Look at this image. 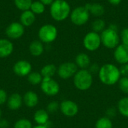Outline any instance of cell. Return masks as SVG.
<instances>
[{
    "label": "cell",
    "instance_id": "obj_31",
    "mask_svg": "<svg viewBox=\"0 0 128 128\" xmlns=\"http://www.w3.org/2000/svg\"><path fill=\"white\" fill-rule=\"evenodd\" d=\"M60 104L57 101H51L46 106V111L49 113H55L59 110Z\"/></svg>",
    "mask_w": 128,
    "mask_h": 128
},
{
    "label": "cell",
    "instance_id": "obj_12",
    "mask_svg": "<svg viewBox=\"0 0 128 128\" xmlns=\"http://www.w3.org/2000/svg\"><path fill=\"white\" fill-rule=\"evenodd\" d=\"M32 64L26 60L17 61L13 67L14 73L19 76H27L32 72Z\"/></svg>",
    "mask_w": 128,
    "mask_h": 128
},
{
    "label": "cell",
    "instance_id": "obj_9",
    "mask_svg": "<svg viewBox=\"0 0 128 128\" xmlns=\"http://www.w3.org/2000/svg\"><path fill=\"white\" fill-rule=\"evenodd\" d=\"M40 89L47 96H56L59 93L60 86L53 78H44L40 83Z\"/></svg>",
    "mask_w": 128,
    "mask_h": 128
},
{
    "label": "cell",
    "instance_id": "obj_36",
    "mask_svg": "<svg viewBox=\"0 0 128 128\" xmlns=\"http://www.w3.org/2000/svg\"><path fill=\"white\" fill-rule=\"evenodd\" d=\"M119 70H120L122 76H128V63L124 64H122Z\"/></svg>",
    "mask_w": 128,
    "mask_h": 128
},
{
    "label": "cell",
    "instance_id": "obj_13",
    "mask_svg": "<svg viewBox=\"0 0 128 128\" xmlns=\"http://www.w3.org/2000/svg\"><path fill=\"white\" fill-rule=\"evenodd\" d=\"M114 59L120 64H124L128 63V46L123 44H120L117 47L114 49L113 52Z\"/></svg>",
    "mask_w": 128,
    "mask_h": 128
},
{
    "label": "cell",
    "instance_id": "obj_14",
    "mask_svg": "<svg viewBox=\"0 0 128 128\" xmlns=\"http://www.w3.org/2000/svg\"><path fill=\"white\" fill-rule=\"evenodd\" d=\"M14 51L13 43L5 38L0 39V58H4L10 56Z\"/></svg>",
    "mask_w": 128,
    "mask_h": 128
},
{
    "label": "cell",
    "instance_id": "obj_37",
    "mask_svg": "<svg viewBox=\"0 0 128 128\" xmlns=\"http://www.w3.org/2000/svg\"><path fill=\"white\" fill-rule=\"evenodd\" d=\"M9 127V123L7 120H0V128H8Z\"/></svg>",
    "mask_w": 128,
    "mask_h": 128
},
{
    "label": "cell",
    "instance_id": "obj_7",
    "mask_svg": "<svg viewBox=\"0 0 128 128\" xmlns=\"http://www.w3.org/2000/svg\"><path fill=\"white\" fill-rule=\"evenodd\" d=\"M82 44L84 48L89 52L98 50L102 45L100 34L93 31L88 32L83 38Z\"/></svg>",
    "mask_w": 128,
    "mask_h": 128
},
{
    "label": "cell",
    "instance_id": "obj_8",
    "mask_svg": "<svg viewBox=\"0 0 128 128\" xmlns=\"http://www.w3.org/2000/svg\"><path fill=\"white\" fill-rule=\"evenodd\" d=\"M79 68H77L75 62H66L61 64L57 68V74L58 76L62 80H68L76 74Z\"/></svg>",
    "mask_w": 128,
    "mask_h": 128
},
{
    "label": "cell",
    "instance_id": "obj_33",
    "mask_svg": "<svg viewBox=\"0 0 128 128\" xmlns=\"http://www.w3.org/2000/svg\"><path fill=\"white\" fill-rule=\"evenodd\" d=\"M100 67L99 66L98 64H97V63H92L90 64L89 68H88V70H89V72L92 75H94V74H98V72L100 70Z\"/></svg>",
    "mask_w": 128,
    "mask_h": 128
},
{
    "label": "cell",
    "instance_id": "obj_28",
    "mask_svg": "<svg viewBox=\"0 0 128 128\" xmlns=\"http://www.w3.org/2000/svg\"><path fill=\"white\" fill-rule=\"evenodd\" d=\"M32 2V0H14V4L16 8L22 11H24L30 10Z\"/></svg>",
    "mask_w": 128,
    "mask_h": 128
},
{
    "label": "cell",
    "instance_id": "obj_25",
    "mask_svg": "<svg viewBox=\"0 0 128 128\" xmlns=\"http://www.w3.org/2000/svg\"><path fill=\"white\" fill-rule=\"evenodd\" d=\"M92 28L93 32L101 33L106 28V22L101 18H97L92 22Z\"/></svg>",
    "mask_w": 128,
    "mask_h": 128
},
{
    "label": "cell",
    "instance_id": "obj_17",
    "mask_svg": "<svg viewBox=\"0 0 128 128\" xmlns=\"http://www.w3.org/2000/svg\"><path fill=\"white\" fill-rule=\"evenodd\" d=\"M75 64L79 69H88L92 64L91 58L87 53L80 52L75 58Z\"/></svg>",
    "mask_w": 128,
    "mask_h": 128
},
{
    "label": "cell",
    "instance_id": "obj_29",
    "mask_svg": "<svg viewBox=\"0 0 128 128\" xmlns=\"http://www.w3.org/2000/svg\"><path fill=\"white\" fill-rule=\"evenodd\" d=\"M14 128H33V126L29 120L26 118H21L15 122Z\"/></svg>",
    "mask_w": 128,
    "mask_h": 128
},
{
    "label": "cell",
    "instance_id": "obj_5",
    "mask_svg": "<svg viewBox=\"0 0 128 128\" xmlns=\"http://www.w3.org/2000/svg\"><path fill=\"white\" fill-rule=\"evenodd\" d=\"M90 15L91 14L86 6H78L71 10L69 17L74 25L76 26H82L88 22Z\"/></svg>",
    "mask_w": 128,
    "mask_h": 128
},
{
    "label": "cell",
    "instance_id": "obj_38",
    "mask_svg": "<svg viewBox=\"0 0 128 128\" xmlns=\"http://www.w3.org/2000/svg\"><path fill=\"white\" fill-rule=\"evenodd\" d=\"M107 1L110 4H112L113 6H117L121 4L122 0H107Z\"/></svg>",
    "mask_w": 128,
    "mask_h": 128
},
{
    "label": "cell",
    "instance_id": "obj_39",
    "mask_svg": "<svg viewBox=\"0 0 128 128\" xmlns=\"http://www.w3.org/2000/svg\"><path fill=\"white\" fill-rule=\"evenodd\" d=\"M40 2H41L45 6L46 5H51L52 4V3L55 1V0H39Z\"/></svg>",
    "mask_w": 128,
    "mask_h": 128
},
{
    "label": "cell",
    "instance_id": "obj_21",
    "mask_svg": "<svg viewBox=\"0 0 128 128\" xmlns=\"http://www.w3.org/2000/svg\"><path fill=\"white\" fill-rule=\"evenodd\" d=\"M28 50L32 56L38 57L44 53V46L43 43L40 40H33L29 44Z\"/></svg>",
    "mask_w": 128,
    "mask_h": 128
},
{
    "label": "cell",
    "instance_id": "obj_16",
    "mask_svg": "<svg viewBox=\"0 0 128 128\" xmlns=\"http://www.w3.org/2000/svg\"><path fill=\"white\" fill-rule=\"evenodd\" d=\"M35 14L30 10L22 11L20 16V22L24 27H28L32 26L35 22Z\"/></svg>",
    "mask_w": 128,
    "mask_h": 128
},
{
    "label": "cell",
    "instance_id": "obj_22",
    "mask_svg": "<svg viewBox=\"0 0 128 128\" xmlns=\"http://www.w3.org/2000/svg\"><path fill=\"white\" fill-rule=\"evenodd\" d=\"M57 68H58L53 64H47L41 68L40 73L44 78H52L57 73Z\"/></svg>",
    "mask_w": 128,
    "mask_h": 128
},
{
    "label": "cell",
    "instance_id": "obj_40",
    "mask_svg": "<svg viewBox=\"0 0 128 128\" xmlns=\"http://www.w3.org/2000/svg\"><path fill=\"white\" fill-rule=\"evenodd\" d=\"M33 128H48L46 126H45V125H36V126H34V127H33Z\"/></svg>",
    "mask_w": 128,
    "mask_h": 128
},
{
    "label": "cell",
    "instance_id": "obj_27",
    "mask_svg": "<svg viewBox=\"0 0 128 128\" xmlns=\"http://www.w3.org/2000/svg\"><path fill=\"white\" fill-rule=\"evenodd\" d=\"M28 81L32 85H38L40 84L44 77L42 76L41 74L39 72H31L28 76Z\"/></svg>",
    "mask_w": 128,
    "mask_h": 128
},
{
    "label": "cell",
    "instance_id": "obj_24",
    "mask_svg": "<svg viewBox=\"0 0 128 128\" xmlns=\"http://www.w3.org/2000/svg\"><path fill=\"white\" fill-rule=\"evenodd\" d=\"M95 128H113V124L111 120V118L104 116L100 118L97 120L95 125Z\"/></svg>",
    "mask_w": 128,
    "mask_h": 128
},
{
    "label": "cell",
    "instance_id": "obj_11",
    "mask_svg": "<svg viewBox=\"0 0 128 128\" xmlns=\"http://www.w3.org/2000/svg\"><path fill=\"white\" fill-rule=\"evenodd\" d=\"M24 33L25 27L20 22H13L10 23L5 29V34L8 38L13 40L20 38L23 36Z\"/></svg>",
    "mask_w": 128,
    "mask_h": 128
},
{
    "label": "cell",
    "instance_id": "obj_30",
    "mask_svg": "<svg viewBox=\"0 0 128 128\" xmlns=\"http://www.w3.org/2000/svg\"><path fill=\"white\" fill-rule=\"evenodd\" d=\"M118 87L119 89L124 93L128 94V76H122L118 81Z\"/></svg>",
    "mask_w": 128,
    "mask_h": 128
},
{
    "label": "cell",
    "instance_id": "obj_15",
    "mask_svg": "<svg viewBox=\"0 0 128 128\" xmlns=\"http://www.w3.org/2000/svg\"><path fill=\"white\" fill-rule=\"evenodd\" d=\"M22 103H23L22 97L18 93L12 94L8 97L7 100V105L8 109L13 111L19 110L22 106Z\"/></svg>",
    "mask_w": 128,
    "mask_h": 128
},
{
    "label": "cell",
    "instance_id": "obj_35",
    "mask_svg": "<svg viewBox=\"0 0 128 128\" xmlns=\"http://www.w3.org/2000/svg\"><path fill=\"white\" fill-rule=\"evenodd\" d=\"M117 113V109L115 107H110L106 110V116L110 118H112L116 116Z\"/></svg>",
    "mask_w": 128,
    "mask_h": 128
},
{
    "label": "cell",
    "instance_id": "obj_2",
    "mask_svg": "<svg viewBox=\"0 0 128 128\" xmlns=\"http://www.w3.org/2000/svg\"><path fill=\"white\" fill-rule=\"evenodd\" d=\"M70 5L66 0H55L50 7V16L57 22L67 20L70 16Z\"/></svg>",
    "mask_w": 128,
    "mask_h": 128
},
{
    "label": "cell",
    "instance_id": "obj_3",
    "mask_svg": "<svg viewBox=\"0 0 128 128\" xmlns=\"http://www.w3.org/2000/svg\"><path fill=\"white\" fill-rule=\"evenodd\" d=\"M74 85L80 91L88 90L93 84V75L88 69H79L73 77Z\"/></svg>",
    "mask_w": 128,
    "mask_h": 128
},
{
    "label": "cell",
    "instance_id": "obj_19",
    "mask_svg": "<svg viewBox=\"0 0 128 128\" xmlns=\"http://www.w3.org/2000/svg\"><path fill=\"white\" fill-rule=\"evenodd\" d=\"M24 104L29 108H33L36 106L38 104L39 98L38 94L33 91H28L25 93L23 98Z\"/></svg>",
    "mask_w": 128,
    "mask_h": 128
},
{
    "label": "cell",
    "instance_id": "obj_18",
    "mask_svg": "<svg viewBox=\"0 0 128 128\" xmlns=\"http://www.w3.org/2000/svg\"><path fill=\"white\" fill-rule=\"evenodd\" d=\"M85 6L88 10L90 14L96 17H100L105 14V8L100 3H87Z\"/></svg>",
    "mask_w": 128,
    "mask_h": 128
},
{
    "label": "cell",
    "instance_id": "obj_10",
    "mask_svg": "<svg viewBox=\"0 0 128 128\" xmlns=\"http://www.w3.org/2000/svg\"><path fill=\"white\" fill-rule=\"evenodd\" d=\"M59 110L66 117L73 118L79 112L78 104L70 100H64L60 103Z\"/></svg>",
    "mask_w": 128,
    "mask_h": 128
},
{
    "label": "cell",
    "instance_id": "obj_32",
    "mask_svg": "<svg viewBox=\"0 0 128 128\" xmlns=\"http://www.w3.org/2000/svg\"><path fill=\"white\" fill-rule=\"evenodd\" d=\"M119 34L122 44L128 46V27L123 28Z\"/></svg>",
    "mask_w": 128,
    "mask_h": 128
},
{
    "label": "cell",
    "instance_id": "obj_41",
    "mask_svg": "<svg viewBox=\"0 0 128 128\" xmlns=\"http://www.w3.org/2000/svg\"><path fill=\"white\" fill-rule=\"evenodd\" d=\"M1 117H2V110L0 109V118H1Z\"/></svg>",
    "mask_w": 128,
    "mask_h": 128
},
{
    "label": "cell",
    "instance_id": "obj_1",
    "mask_svg": "<svg viewBox=\"0 0 128 128\" xmlns=\"http://www.w3.org/2000/svg\"><path fill=\"white\" fill-rule=\"evenodd\" d=\"M100 81L106 86H113L118 82L122 77L119 68L114 64L106 63L100 66L98 72Z\"/></svg>",
    "mask_w": 128,
    "mask_h": 128
},
{
    "label": "cell",
    "instance_id": "obj_34",
    "mask_svg": "<svg viewBox=\"0 0 128 128\" xmlns=\"http://www.w3.org/2000/svg\"><path fill=\"white\" fill-rule=\"evenodd\" d=\"M8 98V97L7 92L4 89L0 88V106H2L5 103H7Z\"/></svg>",
    "mask_w": 128,
    "mask_h": 128
},
{
    "label": "cell",
    "instance_id": "obj_20",
    "mask_svg": "<svg viewBox=\"0 0 128 128\" xmlns=\"http://www.w3.org/2000/svg\"><path fill=\"white\" fill-rule=\"evenodd\" d=\"M49 119V112L45 110H38L34 114V121L38 125H46Z\"/></svg>",
    "mask_w": 128,
    "mask_h": 128
},
{
    "label": "cell",
    "instance_id": "obj_26",
    "mask_svg": "<svg viewBox=\"0 0 128 128\" xmlns=\"http://www.w3.org/2000/svg\"><path fill=\"white\" fill-rule=\"evenodd\" d=\"M46 6L39 0L38 1H34L32 2V5L30 7V10L32 11L35 15H39L42 14L45 11V8Z\"/></svg>",
    "mask_w": 128,
    "mask_h": 128
},
{
    "label": "cell",
    "instance_id": "obj_23",
    "mask_svg": "<svg viewBox=\"0 0 128 128\" xmlns=\"http://www.w3.org/2000/svg\"><path fill=\"white\" fill-rule=\"evenodd\" d=\"M117 110L122 116L128 118V97H124L118 100Z\"/></svg>",
    "mask_w": 128,
    "mask_h": 128
},
{
    "label": "cell",
    "instance_id": "obj_6",
    "mask_svg": "<svg viewBox=\"0 0 128 128\" xmlns=\"http://www.w3.org/2000/svg\"><path fill=\"white\" fill-rule=\"evenodd\" d=\"M58 37V29L52 24L43 25L38 30L39 40L44 44H50L56 40Z\"/></svg>",
    "mask_w": 128,
    "mask_h": 128
},
{
    "label": "cell",
    "instance_id": "obj_4",
    "mask_svg": "<svg viewBox=\"0 0 128 128\" xmlns=\"http://www.w3.org/2000/svg\"><path fill=\"white\" fill-rule=\"evenodd\" d=\"M101 43L107 49H115L120 44V34L118 30L106 28L100 34Z\"/></svg>",
    "mask_w": 128,
    "mask_h": 128
}]
</instances>
